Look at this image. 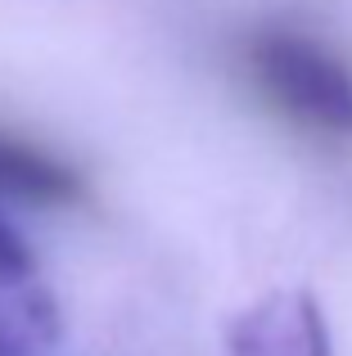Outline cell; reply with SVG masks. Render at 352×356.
I'll use <instances>...</instances> for the list:
<instances>
[{"label":"cell","mask_w":352,"mask_h":356,"mask_svg":"<svg viewBox=\"0 0 352 356\" xmlns=\"http://www.w3.org/2000/svg\"><path fill=\"white\" fill-rule=\"evenodd\" d=\"M59 334V302L27 243L0 221V356H32Z\"/></svg>","instance_id":"obj_3"},{"label":"cell","mask_w":352,"mask_h":356,"mask_svg":"<svg viewBox=\"0 0 352 356\" xmlns=\"http://www.w3.org/2000/svg\"><path fill=\"white\" fill-rule=\"evenodd\" d=\"M244 81L266 113L312 145H352V63L321 36L298 27H257L239 45Z\"/></svg>","instance_id":"obj_1"},{"label":"cell","mask_w":352,"mask_h":356,"mask_svg":"<svg viewBox=\"0 0 352 356\" xmlns=\"http://www.w3.org/2000/svg\"><path fill=\"white\" fill-rule=\"evenodd\" d=\"M226 356H335L326 312L307 289H271L230 321Z\"/></svg>","instance_id":"obj_2"},{"label":"cell","mask_w":352,"mask_h":356,"mask_svg":"<svg viewBox=\"0 0 352 356\" xmlns=\"http://www.w3.org/2000/svg\"><path fill=\"white\" fill-rule=\"evenodd\" d=\"M0 199L63 208V203L81 199V176L63 158L0 131Z\"/></svg>","instance_id":"obj_4"}]
</instances>
